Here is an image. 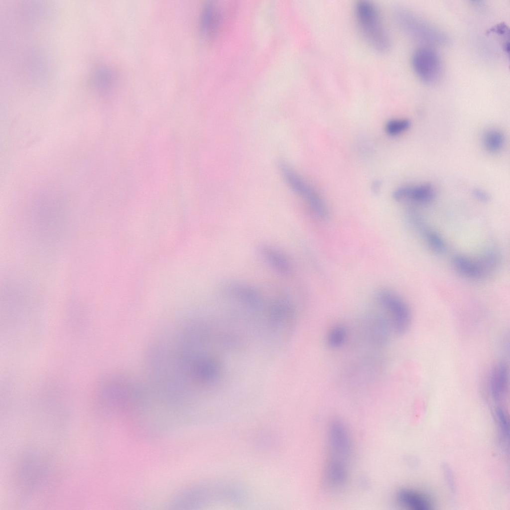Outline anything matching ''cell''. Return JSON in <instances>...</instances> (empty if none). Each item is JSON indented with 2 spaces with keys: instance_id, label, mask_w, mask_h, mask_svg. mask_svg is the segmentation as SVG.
Returning <instances> with one entry per match:
<instances>
[{
  "instance_id": "9c48e42d",
  "label": "cell",
  "mask_w": 510,
  "mask_h": 510,
  "mask_svg": "<svg viewBox=\"0 0 510 510\" xmlns=\"http://www.w3.org/2000/svg\"><path fill=\"white\" fill-rule=\"evenodd\" d=\"M509 386V371L504 361H499L493 366L490 378V388L493 397L501 400L506 395Z\"/></svg>"
},
{
  "instance_id": "5b68a950",
  "label": "cell",
  "mask_w": 510,
  "mask_h": 510,
  "mask_svg": "<svg viewBox=\"0 0 510 510\" xmlns=\"http://www.w3.org/2000/svg\"><path fill=\"white\" fill-rule=\"evenodd\" d=\"M328 442L330 458L347 462L351 452V441L343 423L333 421L329 427Z\"/></svg>"
},
{
  "instance_id": "8992f818",
  "label": "cell",
  "mask_w": 510,
  "mask_h": 510,
  "mask_svg": "<svg viewBox=\"0 0 510 510\" xmlns=\"http://www.w3.org/2000/svg\"><path fill=\"white\" fill-rule=\"evenodd\" d=\"M258 252L263 260L280 275L287 277L292 274L293 267L289 259L277 248L262 244L259 247Z\"/></svg>"
},
{
  "instance_id": "2e32d148",
  "label": "cell",
  "mask_w": 510,
  "mask_h": 510,
  "mask_svg": "<svg viewBox=\"0 0 510 510\" xmlns=\"http://www.w3.org/2000/svg\"><path fill=\"white\" fill-rule=\"evenodd\" d=\"M347 330L343 325H336L329 330L327 335L326 341L328 346L333 349L342 347L347 338Z\"/></svg>"
},
{
  "instance_id": "30bf717a",
  "label": "cell",
  "mask_w": 510,
  "mask_h": 510,
  "mask_svg": "<svg viewBox=\"0 0 510 510\" xmlns=\"http://www.w3.org/2000/svg\"><path fill=\"white\" fill-rule=\"evenodd\" d=\"M227 294L239 300L253 305H257L261 302L258 291L254 287L243 282L228 281L221 286Z\"/></svg>"
},
{
  "instance_id": "277c9868",
  "label": "cell",
  "mask_w": 510,
  "mask_h": 510,
  "mask_svg": "<svg viewBox=\"0 0 510 510\" xmlns=\"http://www.w3.org/2000/svg\"><path fill=\"white\" fill-rule=\"evenodd\" d=\"M411 64L415 74L425 83H435L441 75V57L431 47H422L416 50L412 56Z\"/></svg>"
},
{
  "instance_id": "ba28073f",
  "label": "cell",
  "mask_w": 510,
  "mask_h": 510,
  "mask_svg": "<svg viewBox=\"0 0 510 510\" xmlns=\"http://www.w3.org/2000/svg\"><path fill=\"white\" fill-rule=\"evenodd\" d=\"M434 197V189L429 183L414 187L402 186L393 193V198L397 201L411 200L420 203H428L432 201Z\"/></svg>"
},
{
  "instance_id": "6da1fadb",
  "label": "cell",
  "mask_w": 510,
  "mask_h": 510,
  "mask_svg": "<svg viewBox=\"0 0 510 510\" xmlns=\"http://www.w3.org/2000/svg\"><path fill=\"white\" fill-rule=\"evenodd\" d=\"M358 26L367 42L379 51H385L390 45V39L380 11L373 2L360 0L354 6Z\"/></svg>"
},
{
  "instance_id": "8fae6325",
  "label": "cell",
  "mask_w": 510,
  "mask_h": 510,
  "mask_svg": "<svg viewBox=\"0 0 510 510\" xmlns=\"http://www.w3.org/2000/svg\"><path fill=\"white\" fill-rule=\"evenodd\" d=\"M396 498L400 506L409 510H429L433 507L432 502L428 496L409 489L398 491Z\"/></svg>"
},
{
  "instance_id": "3957f363",
  "label": "cell",
  "mask_w": 510,
  "mask_h": 510,
  "mask_svg": "<svg viewBox=\"0 0 510 510\" xmlns=\"http://www.w3.org/2000/svg\"><path fill=\"white\" fill-rule=\"evenodd\" d=\"M278 166L290 188L306 201L315 213L321 217H325L327 209L324 203L312 187L284 161H279Z\"/></svg>"
},
{
  "instance_id": "7c38bea8",
  "label": "cell",
  "mask_w": 510,
  "mask_h": 510,
  "mask_svg": "<svg viewBox=\"0 0 510 510\" xmlns=\"http://www.w3.org/2000/svg\"><path fill=\"white\" fill-rule=\"evenodd\" d=\"M452 263L459 273L465 277L473 279L485 278L477 258L472 259L463 255H457L453 256Z\"/></svg>"
},
{
  "instance_id": "5bb4252c",
  "label": "cell",
  "mask_w": 510,
  "mask_h": 510,
  "mask_svg": "<svg viewBox=\"0 0 510 510\" xmlns=\"http://www.w3.org/2000/svg\"><path fill=\"white\" fill-rule=\"evenodd\" d=\"M220 15L216 6L208 4L205 7L202 14L201 24L204 32L208 35L211 36L215 31Z\"/></svg>"
},
{
  "instance_id": "ac0fdd59",
  "label": "cell",
  "mask_w": 510,
  "mask_h": 510,
  "mask_svg": "<svg viewBox=\"0 0 510 510\" xmlns=\"http://www.w3.org/2000/svg\"><path fill=\"white\" fill-rule=\"evenodd\" d=\"M497 414L504 433L506 437L507 435L508 436L509 434V422L504 411L502 408H499L497 409Z\"/></svg>"
},
{
  "instance_id": "d6986e66",
  "label": "cell",
  "mask_w": 510,
  "mask_h": 510,
  "mask_svg": "<svg viewBox=\"0 0 510 510\" xmlns=\"http://www.w3.org/2000/svg\"><path fill=\"white\" fill-rule=\"evenodd\" d=\"M474 196L479 201L487 202L490 200L489 195L485 191L479 189H475L473 191Z\"/></svg>"
},
{
  "instance_id": "e0dca14e",
  "label": "cell",
  "mask_w": 510,
  "mask_h": 510,
  "mask_svg": "<svg viewBox=\"0 0 510 510\" xmlns=\"http://www.w3.org/2000/svg\"><path fill=\"white\" fill-rule=\"evenodd\" d=\"M410 126L411 123L408 120L393 119L387 122L385 129L388 134L396 135L408 129Z\"/></svg>"
},
{
  "instance_id": "52a82bcc",
  "label": "cell",
  "mask_w": 510,
  "mask_h": 510,
  "mask_svg": "<svg viewBox=\"0 0 510 510\" xmlns=\"http://www.w3.org/2000/svg\"><path fill=\"white\" fill-rule=\"evenodd\" d=\"M348 477L347 463L329 458L324 473L325 486L329 490L340 491L346 486Z\"/></svg>"
},
{
  "instance_id": "9a60e30c",
  "label": "cell",
  "mask_w": 510,
  "mask_h": 510,
  "mask_svg": "<svg viewBox=\"0 0 510 510\" xmlns=\"http://www.w3.org/2000/svg\"><path fill=\"white\" fill-rule=\"evenodd\" d=\"M505 138L502 132L496 129L487 130L483 135V143L485 149L491 153L500 151L505 144Z\"/></svg>"
},
{
  "instance_id": "7a4b0ae2",
  "label": "cell",
  "mask_w": 510,
  "mask_h": 510,
  "mask_svg": "<svg viewBox=\"0 0 510 510\" xmlns=\"http://www.w3.org/2000/svg\"><path fill=\"white\" fill-rule=\"evenodd\" d=\"M379 305L387 314L390 328L397 335L405 333L409 328L412 316L406 302L394 292L382 289L377 294Z\"/></svg>"
},
{
  "instance_id": "4fadbf2b",
  "label": "cell",
  "mask_w": 510,
  "mask_h": 510,
  "mask_svg": "<svg viewBox=\"0 0 510 510\" xmlns=\"http://www.w3.org/2000/svg\"><path fill=\"white\" fill-rule=\"evenodd\" d=\"M412 222L421 233L426 243L432 251L438 254L445 252L446 245L441 236L434 231L427 228L416 218L412 219Z\"/></svg>"
}]
</instances>
